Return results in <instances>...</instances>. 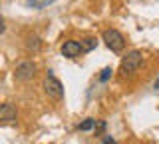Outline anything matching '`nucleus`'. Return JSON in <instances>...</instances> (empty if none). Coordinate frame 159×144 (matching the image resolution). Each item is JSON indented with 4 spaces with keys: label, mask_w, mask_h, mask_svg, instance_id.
Masks as SVG:
<instances>
[{
    "label": "nucleus",
    "mask_w": 159,
    "mask_h": 144,
    "mask_svg": "<svg viewBox=\"0 0 159 144\" xmlns=\"http://www.w3.org/2000/svg\"><path fill=\"white\" fill-rule=\"evenodd\" d=\"M141 64H143V54L139 50H131V52H127L125 56H123L121 66H119V72H121L123 76H127V74L137 72Z\"/></svg>",
    "instance_id": "nucleus-1"
},
{
    "label": "nucleus",
    "mask_w": 159,
    "mask_h": 144,
    "mask_svg": "<svg viewBox=\"0 0 159 144\" xmlns=\"http://www.w3.org/2000/svg\"><path fill=\"white\" fill-rule=\"evenodd\" d=\"M102 38H103L106 46L111 52H121L123 48H125V38H123V34L119 30H116V28H107V30H103Z\"/></svg>",
    "instance_id": "nucleus-2"
},
{
    "label": "nucleus",
    "mask_w": 159,
    "mask_h": 144,
    "mask_svg": "<svg viewBox=\"0 0 159 144\" xmlns=\"http://www.w3.org/2000/svg\"><path fill=\"white\" fill-rule=\"evenodd\" d=\"M44 92H46L50 98H54V100H62L64 98V86L52 72H50L46 76V80H44Z\"/></svg>",
    "instance_id": "nucleus-3"
},
{
    "label": "nucleus",
    "mask_w": 159,
    "mask_h": 144,
    "mask_svg": "<svg viewBox=\"0 0 159 144\" xmlns=\"http://www.w3.org/2000/svg\"><path fill=\"white\" fill-rule=\"evenodd\" d=\"M34 74H36V64L34 62H20L14 70V78L16 80H32Z\"/></svg>",
    "instance_id": "nucleus-4"
},
{
    "label": "nucleus",
    "mask_w": 159,
    "mask_h": 144,
    "mask_svg": "<svg viewBox=\"0 0 159 144\" xmlns=\"http://www.w3.org/2000/svg\"><path fill=\"white\" fill-rule=\"evenodd\" d=\"M82 52H84L82 44L76 42V40H68V42H64V46H62V54L66 58H78Z\"/></svg>",
    "instance_id": "nucleus-5"
},
{
    "label": "nucleus",
    "mask_w": 159,
    "mask_h": 144,
    "mask_svg": "<svg viewBox=\"0 0 159 144\" xmlns=\"http://www.w3.org/2000/svg\"><path fill=\"white\" fill-rule=\"evenodd\" d=\"M16 118H18V112L14 108V104L6 102L0 106V122H16Z\"/></svg>",
    "instance_id": "nucleus-6"
},
{
    "label": "nucleus",
    "mask_w": 159,
    "mask_h": 144,
    "mask_svg": "<svg viewBox=\"0 0 159 144\" xmlns=\"http://www.w3.org/2000/svg\"><path fill=\"white\" fill-rule=\"evenodd\" d=\"M54 0H26V6L30 8H38V10H42V8H46L48 4H52Z\"/></svg>",
    "instance_id": "nucleus-7"
},
{
    "label": "nucleus",
    "mask_w": 159,
    "mask_h": 144,
    "mask_svg": "<svg viewBox=\"0 0 159 144\" xmlns=\"http://www.w3.org/2000/svg\"><path fill=\"white\" fill-rule=\"evenodd\" d=\"M80 44H82V50L84 52H89V50H93V48L98 46V40H96V38H84Z\"/></svg>",
    "instance_id": "nucleus-8"
},
{
    "label": "nucleus",
    "mask_w": 159,
    "mask_h": 144,
    "mask_svg": "<svg viewBox=\"0 0 159 144\" xmlns=\"http://www.w3.org/2000/svg\"><path fill=\"white\" fill-rule=\"evenodd\" d=\"M96 118H86L82 124L78 126V130H82V132H86V130H92V128H96Z\"/></svg>",
    "instance_id": "nucleus-9"
},
{
    "label": "nucleus",
    "mask_w": 159,
    "mask_h": 144,
    "mask_svg": "<svg viewBox=\"0 0 159 144\" xmlns=\"http://www.w3.org/2000/svg\"><path fill=\"white\" fill-rule=\"evenodd\" d=\"M111 68H103V70H102V74H99V80H102V82H107L109 80V78H111Z\"/></svg>",
    "instance_id": "nucleus-10"
},
{
    "label": "nucleus",
    "mask_w": 159,
    "mask_h": 144,
    "mask_svg": "<svg viewBox=\"0 0 159 144\" xmlns=\"http://www.w3.org/2000/svg\"><path fill=\"white\" fill-rule=\"evenodd\" d=\"M40 38H36V36H32V38H28V48H34V50H38L40 48Z\"/></svg>",
    "instance_id": "nucleus-11"
},
{
    "label": "nucleus",
    "mask_w": 159,
    "mask_h": 144,
    "mask_svg": "<svg viewBox=\"0 0 159 144\" xmlns=\"http://www.w3.org/2000/svg\"><path fill=\"white\" fill-rule=\"evenodd\" d=\"M103 144H117L113 138H109V136H103Z\"/></svg>",
    "instance_id": "nucleus-12"
},
{
    "label": "nucleus",
    "mask_w": 159,
    "mask_h": 144,
    "mask_svg": "<svg viewBox=\"0 0 159 144\" xmlns=\"http://www.w3.org/2000/svg\"><path fill=\"white\" fill-rule=\"evenodd\" d=\"M4 30H6V24H4V18L0 16V34H2Z\"/></svg>",
    "instance_id": "nucleus-13"
},
{
    "label": "nucleus",
    "mask_w": 159,
    "mask_h": 144,
    "mask_svg": "<svg viewBox=\"0 0 159 144\" xmlns=\"http://www.w3.org/2000/svg\"><path fill=\"white\" fill-rule=\"evenodd\" d=\"M155 88H159V78H157V82H155Z\"/></svg>",
    "instance_id": "nucleus-14"
}]
</instances>
